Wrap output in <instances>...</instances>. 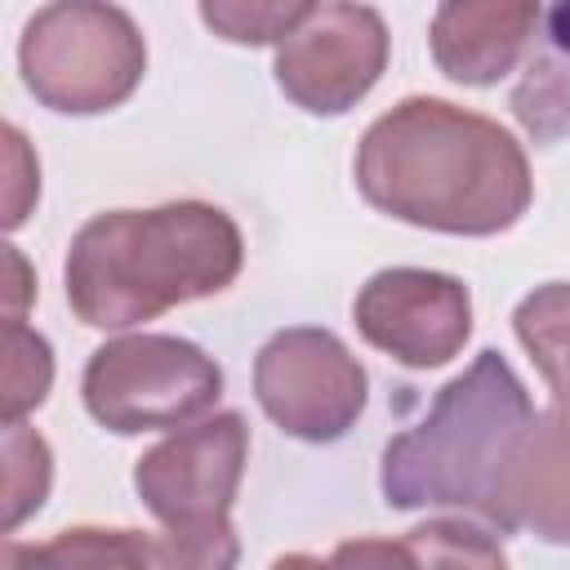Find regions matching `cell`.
<instances>
[{"label": "cell", "mask_w": 570, "mask_h": 570, "mask_svg": "<svg viewBox=\"0 0 570 570\" xmlns=\"http://www.w3.org/2000/svg\"><path fill=\"white\" fill-rule=\"evenodd\" d=\"M512 107L534 138H557L570 129V0L552 4L548 45L543 53H534Z\"/></svg>", "instance_id": "7c38bea8"}, {"label": "cell", "mask_w": 570, "mask_h": 570, "mask_svg": "<svg viewBox=\"0 0 570 570\" xmlns=\"http://www.w3.org/2000/svg\"><path fill=\"white\" fill-rule=\"evenodd\" d=\"M530 414L534 405L521 379L485 347L436 392L423 423L387 441L379 472L383 499L392 508H454L490 521L503 459Z\"/></svg>", "instance_id": "3957f363"}, {"label": "cell", "mask_w": 570, "mask_h": 570, "mask_svg": "<svg viewBox=\"0 0 570 570\" xmlns=\"http://www.w3.org/2000/svg\"><path fill=\"white\" fill-rule=\"evenodd\" d=\"M80 396L94 423L116 436H138L205 419L223 396V370L191 338L120 334L89 356Z\"/></svg>", "instance_id": "8992f818"}, {"label": "cell", "mask_w": 570, "mask_h": 570, "mask_svg": "<svg viewBox=\"0 0 570 570\" xmlns=\"http://www.w3.org/2000/svg\"><path fill=\"white\" fill-rule=\"evenodd\" d=\"M387 22L356 0L316 4L285 40H276V85L307 116L352 111L387 67Z\"/></svg>", "instance_id": "ba28073f"}, {"label": "cell", "mask_w": 570, "mask_h": 570, "mask_svg": "<svg viewBox=\"0 0 570 570\" xmlns=\"http://www.w3.org/2000/svg\"><path fill=\"white\" fill-rule=\"evenodd\" d=\"M31 98L62 116H98L134 98L147 71L138 22L111 0H49L18 40Z\"/></svg>", "instance_id": "5b68a950"}, {"label": "cell", "mask_w": 570, "mask_h": 570, "mask_svg": "<svg viewBox=\"0 0 570 570\" xmlns=\"http://www.w3.org/2000/svg\"><path fill=\"white\" fill-rule=\"evenodd\" d=\"M165 566L160 539H147L138 530H98V525H76L58 530L40 548H18L4 552V566Z\"/></svg>", "instance_id": "5bb4252c"}, {"label": "cell", "mask_w": 570, "mask_h": 570, "mask_svg": "<svg viewBox=\"0 0 570 570\" xmlns=\"http://www.w3.org/2000/svg\"><path fill=\"white\" fill-rule=\"evenodd\" d=\"M312 9L316 0H200V22L227 45H276Z\"/></svg>", "instance_id": "2e32d148"}, {"label": "cell", "mask_w": 570, "mask_h": 570, "mask_svg": "<svg viewBox=\"0 0 570 570\" xmlns=\"http://www.w3.org/2000/svg\"><path fill=\"white\" fill-rule=\"evenodd\" d=\"M254 396L285 436L325 445L338 441L361 419L370 379L338 334L316 325H294L258 347Z\"/></svg>", "instance_id": "52a82bcc"}, {"label": "cell", "mask_w": 570, "mask_h": 570, "mask_svg": "<svg viewBox=\"0 0 570 570\" xmlns=\"http://www.w3.org/2000/svg\"><path fill=\"white\" fill-rule=\"evenodd\" d=\"M539 27V0H441L432 13V62L454 85H499Z\"/></svg>", "instance_id": "8fae6325"}, {"label": "cell", "mask_w": 570, "mask_h": 570, "mask_svg": "<svg viewBox=\"0 0 570 570\" xmlns=\"http://www.w3.org/2000/svg\"><path fill=\"white\" fill-rule=\"evenodd\" d=\"M249 459V428L236 410L174 428L134 463V490L165 525V566H232L240 557L232 503Z\"/></svg>", "instance_id": "277c9868"}, {"label": "cell", "mask_w": 570, "mask_h": 570, "mask_svg": "<svg viewBox=\"0 0 570 570\" xmlns=\"http://www.w3.org/2000/svg\"><path fill=\"white\" fill-rule=\"evenodd\" d=\"M49 383H53V352L45 343V334L27 330L22 321H9L4 325V423L31 414L45 396H49Z\"/></svg>", "instance_id": "e0dca14e"}, {"label": "cell", "mask_w": 570, "mask_h": 570, "mask_svg": "<svg viewBox=\"0 0 570 570\" xmlns=\"http://www.w3.org/2000/svg\"><path fill=\"white\" fill-rule=\"evenodd\" d=\"M4 165H9V183H4V227H22L27 209L40 196V165L27 147V138L4 125Z\"/></svg>", "instance_id": "d6986e66"}, {"label": "cell", "mask_w": 570, "mask_h": 570, "mask_svg": "<svg viewBox=\"0 0 570 570\" xmlns=\"http://www.w3.org/2000/svg\"><path fill=\"white\" fill-rule=\"evenodd\" d=\"M490 525L570 543V405L534 410L517 432L494 485Z\"/></svg>", "instance_id": "30bf717a"}, {"label": "cell", "mask_w": 570, "mask_h": 570, "mask_svg": "<svg viewBox=\"0 0 570 570\" xmlns=\"http://www.w3.org/2000/svg\"><path fill=\"white\" fill-rule=\"evenodd\" d=\"M352 321L361 338L392 361L436 370L454 361L472 334V294L450 272L383 267L361 285Z\"/></svg>", "instance_id": "9c48e42d"}, {"label": "cell", "mask_w": 570, "mask_h": 570, "mask_svg": "<svg viewBox=\"0 0 570 570\" xmlns=\"http://www.w3.org/2000/svg\"><path fill=\"white\" fill-rule=\"evenodd\" d=\"M4 272H9V285H4V325L9 321H22V307L31 298V276H27V263L13 245H4Z\"/></svg>", "instance_id": "ffe728a7"}, {"label": "cell", "mask_w": 570, "mask_h": 570, "mask_svg": "<svg viewBox=\"0 0 570 570\" xmlns=\"http://www.w3.org/2000/svg\"><path fill=\"white\" fill-rule=\"evenodd\" d=\"M245 263L232 214L205 200L94 214L67 249V303L89 330H129L223 294Z\"/></svg>", "instance_id": "7a4b0ae2"}, {"label": "cell", "mask_w": 570, "mask_h": 570, "mask_svg": "<svg viewBox=\"0 0 570 570\" xmlns=\"http://www.w3.org/2000/svg\"><path fill=\"white\" fill-rule=\"evenodd\" d=\"M512 330L530 352L534 370L543 374L557 405H570V281H548L530 289L517 312Z\"/></svg>", "instance_id": "4fadbf2b"}, {"label": "cell", "mask_w": 570, "mask_h": 570, "mask_svg": "<svg viewBox=\"0 0 570 570\" xmlns=\"http://www.w3.org/2000/svg\"><path fill=\"white\" fill-rule=\"evenodd\" d=\"M405 548L419 561L428 566H503V548L472 521L463 517H441V521H428V525H414L405 534Z\"/></svg>", "instance_id": "ac0fdd59"}, {"label": "cell", "mask_w": 570, "mask_h": 570, "mask_svg": "<svg viewBox=\"0 0 570 570\" xmlns=\"http://www.w3.org/2000/svg\"><path fill=\"white\" fill-rule=\"evenodd\" d=\"M356 187L379 214L445 236H499L534 196L530 160L499 120L423 94L365 129Z\"/></svg>", "instance_id": "6da1fadb"}, {"label": "cell", "mask_w": 570, "mask_h": 570, "mask_svg": "<svg viewBox=\"0 0 570 570\" xmlns=\"http://www.w3.org/2000/svg\"><path fill=\"white\" fill-rule=\"evenodd\" d=\"M53 481V454L49 441L27 428L22 419L4 423V490H0V530L13 534L40 503L49 499Z\"/></svg>", "instance_id": "9a60e30c"}, {"label": "cell", "mask_w": 570, "mask_h": 570, "mask_svg": "<svg viewBox=\"0 0 570 570\" xmlns=\"http://www.w3.org/2000/svg\"><path fill=\"white\" fill-rule=\"evenodd\" d=\"M330 561H338V566H347V561H401V566H414V557H410V548L405 543H343Z\"/></svg>", "instance_id": "44dd1931"}]
</instances>
